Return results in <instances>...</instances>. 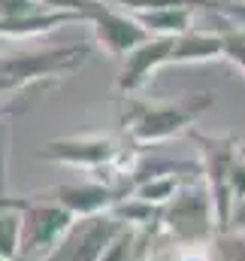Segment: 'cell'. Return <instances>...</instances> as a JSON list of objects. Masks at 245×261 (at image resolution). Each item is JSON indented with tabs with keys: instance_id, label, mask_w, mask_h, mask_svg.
Instances as JSON below:
<instances>
[{
	"instance_id": "6da1fadb",
	"label": "cell",
	"mask_w": 245,
	"mask_h": 261,
	"mask_svg": "<svg viewBox=\"0 0 245 261\" xmlns=\"http://www.w3.org/2000/svg\"><path fill=\"white\" fill-rule=\"evenodd\" d=\"M212 103H215L212 91L188 94L164 103H130L124 113V130L136 146H155L176 137L179 130H191L194 119H200Z\"/></svg>"
},
{
	"instance_id": "7a4b0ae2",
	"label": "cell",
	"mask_w": 245,
	"mask_h": 261,
	"mask_svg": "<svg viewBox=\"0 0 245 261\" xmlns=\"http://www.w3.org/2000/svg\"><path fill=\"white\" fill-rule=\"evenodd\" d=\"M188 137L200 146L203 155V173H206V186L212 192V203H215V219H218V234H227L230 228V182L236 173V164L245 158V149L236 137H209L200 134L197 128L188 130Z\"/></svg>"
},
{
	"instance_id": "3957f363",
	"label": "cell",
	"mask_w": 245,
	"mask_h": 261,
	"mask_svg": "<svg viewBox=\"0 0 245 261\" xmlns=\"http://www.w3.org/2000/svg\"><path fill=\"white\" fill-rule=\"evenodd\" d=\"M161 228L179 243V246H203L218 237V219L209 186H182L176 197L164 206Z\"/></svg>"
},
{
	"instance_id": "277c9868",
	"label": "cell",
	"mask_w": 245,
	"mask_h": 261,
	"mask_svg": "<svg viewBox=\"0 0 245 261\" xmlns=\"http://www.w3.org/2000/svg\"><path fill=\"white\" fill-rule=\"evenodd\" d=\"M85 21L94 28V40L109 58H127L136 46L151 40V34L133 15H127V12L103 3V0H88Z\"/></svg>"
},
{
	"instance_id": "5b68a950",
	"label": "cell",
	"mask_w": 245,
	"mask_h": 261,
	"mask_svg": "<svg viewBox=\"0 0 245 261\" xmlns=\"http://www.w3.org/2000/svg\"><path fill=\"white\" fill-rule=\"evenodd\" d=\"M124 228L127 225L121 219H115L112 213L79 219L67 231V237L52 249V255L46 261H103L106 249L112 246V240L121 234Z\"/></svg>"
},
{
	"instance_id": "8992f818",
	"label": "cell",
	"mask_w": 245,
	"mask_h": 261,
	"mask_svg": "<svg viewBox=\"0 0 245 261\" xmlns=\"http://www.w3.org/2000/svg\"><path fill=\"white\" fill-rule=\"evenodd\" d=\"M73 225H76V216L58 200L46 203L30 197L27 210H21V255L37 249H55Z\"/></svg>"
},
{
	"instance_id": "52a82bcc",
	"label": "cell",
	"mask_w": 245,
	"mask_h": 261,
	"mask_svg": "<svg viewBox=\"0 0 245 261\" xmlns=\"http://www.w3.org/2000/svg\"><path fill=\"white\" fill-rule=\"evenodd\" d=\"M40 158L46 161H58L70 167H85V170H100L106 164H112L118 158V146L112 137H61V140H49L40 152Z\"/></svg>"
},
{
	"instance_id": "ba28073f",
	"label": "cell",
	"mask_w": 245,
	"mask_h": 261,
	"mask_svg": "<svg viewBox=\"0 0 245 261\" xmlns=\"http://www.w3.org/2000/svg\"><path fill=\"white\" fill-rule=\"evenodd\" d=\"M173 46H176V37H151V40H145L142 46H136L121 64L118 91H121V94L139 91V88L151 79V73H158L161 67L170 64Z\"/></svg>"
},
{
	"instance_id": "9c48e42d",
	"label": "cell",
	"mask_w": 245,
	"mask_h": 261,
	"mask_svg": "<svg viewBox=\"0 0 245 261\" xmlns=\"http://www.w3.org/2000/svg\"><path fill=\"white\" fill-rule=\"evenodd\" d=\"M55 200L67 206L76 219H88V216H100L109 213L115 203H121L124 195L121 189L103 186V182H82V186H61L58 192H52Z\"/></svg>"
},
{
	"instance_id": "30bf717a",
	"label": "cell",
	"mask_w": 245,
	"mask_h": 261,
	"mask_svg": "<svg viewBox=\"0 0 245 261\" xmlns=\"http://www.w3.org/2000/svg\"><path fill=\"white\" fill-rule=\"evenodd\" d=\"M221 55H224V34L188 31L182 37H176L170 64H206V61H215Z\"/></svg>"
},
{
	"instance_id": "8fae6325",
	"label": "cell",
	"mask_w": 245,
	"mask_h": 261,
	"mask_svg": "<svg viewBox=\"0 0 245 261\" xmlns=\"http://www.w3.org/2000/svg\"><path fill=\"white\" fill-rule=\"evenodd\" d=\"M133 18L151 37H182V34L191 31L194 6H173V9H158V12H139Z\"/></svg>"
},
{
	"instance_id": "7c38bea8",
	"label": "cell",
	"mask_w": 245,
	"mask_h": 261,
	"mask_svg": "<svg viewBox=\"0 0 245 261\" xmlns=\"http://www.w3.org/2000/svg\"><path fill=\"white\" fill-rule=\"evenodd\" d=\"M21 255V210L0 213V261Z\"/></svg>"
},
{
	"instance_id": "4fadbf2b",
	"label": "cell",
	"mask_w": 245,
	"mask_h": 261,
	"mask_svg": "<svg viewBox=\"0 0 245 261\" xmlns=\"http://www.w3.org/2000/svg\"><path fill=\"white\" fill-rule=\"evenodd\" d=\"M103 3L139 15V12H158V9H173V6H194V9L203 6V9H206L209 0H103Z\"/></svg>"
},
{
	"instance_id": "5bb4252c",
	"label": "cell",
	"mask_w": 245,
	"mask_h": 261,
	"mask_svg": "<svg viewBox=\"0 0 245 261\" xmlns=\"http://www.w3.org/2000/svg\"><path fill=\"white\" fill-rule=\"evenodd\" d=\"M218 261H245V231H227L215 237Z\"/></svg>"
},
{
	"instance_id": "9a60e30c",
	"label": "cell",
	"mask_w": 245,
	"mask_h": 261,
	"mask_svg": "<svg viewBox=\"0 0 245 261\" xmlns=\"http://www.w3.org/2000/svg\"><path fill=\"white\" fill-rule=\"evenodd\" d=\"M224 58H230L245 76V31H224Z\"/></svg>"
},
{
	"instance_id": "2e32d148",
	"label": "cell",
	"mask_w": 245,
	"mask_h": 261,
	"mask_svg": "<svg viewBox=\"0 0 245 261\" xmlns=\"http://www.w3.org/2000/svg\"><path fill=\"white\" fill-rule=\"evenodd\" d=\"M206 9H212V12L224 15L227 21H233V24L245 28V0H209Z\"/></svg>"
},
{
	"instance_id": "e0dca14e",
	"label": "cell",
	"mask_w": 245,
	"mask_h": 261,
	"mask_svg": "<svg viewBox=\"0 0 245 261\" xmlns=\"http://www.w3.org/2000/svg\"><path fill=\"white\" fill-rule=\"evenodd\" d=\"M227 231H245V195L233 203V213H230V228Z\"/></svg>"
},
{
	"instance_id": "ac0fdd59",
	"label": "cell",
	"mask_w": 245,
	"mask_h": 261,
	"mask_svg": "<svg viewBox=\"0 0 245 261\" xmlns=\"http://www.w3.org/2000/svg\"><path fill=\"white\" fill-rule=\"evenodd\" d=\"M30 197H12V195H0V213L6 210H27Z\"/></svg>"
}]
</instances>
